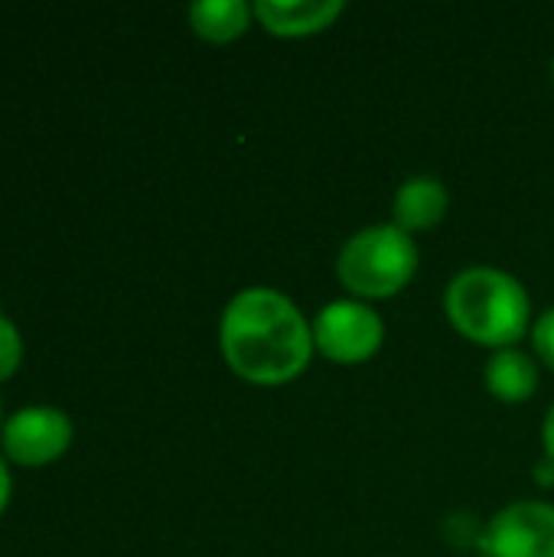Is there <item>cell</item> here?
Returning a JSON list of instances; mask_svg holds the SVG:
<instances>
[{"label":"cell","instance_id":"obj_1","mask_svg":"<svg viewBox=\"0 0 554 557\" xmlns=\"http://www.w3.org/2000/svg\"><path fill=\"white\" fill-rule=\"evenodd\" d=\"M219 346L229 369L251 385H284L313 356V326L274 287H245L222 310Z\"/></svg>","mask_w":554,"mask_h":557},{"label":"cell","instance_id":"obj_2","mask_svg":"<svg viewBox=\"0 0 554 557\" xmlns=\"http://www.w3.org/2000/svg\"><path fill=\"white\" fill-rule=\"evenodd\" d=\"M451 323L480 346L506 349L529 326V294L526 287L500 268H467L460 271L444 297Z\"/></svg>","mask_w":554,"mask_h":557},{"label":"cell","instance_id":"obj_3","mask_svg":"<svg viewBox=\"0 0 554 557\" xmlns=\"http://www.w3.org/2000/svg\"><path fill=\"white\" fill-rule=\"evenodd\" d=\"M418 271V245L395 222L369 225L349 235L336 258L340 281L359 297H392Z\"/></svg>","mask_w":554,"mask_h":557},{"label":"cell","instance_id":"obj_4","mask_svg":"<svg viewBox=\"0 0 554 557\" xmlns=\"http://www.w3.org/2000/svg\"><path fill=\"white\" fill-rule=\"evenodd\" d=\"M385 326L362 300H333L313 320V346L340 366H359L379 352Z\"/></svg>","mask_w":554,"mask_h":557},{"label":"cell","instance_id":"obj_5","mask_svg":"<svg viewBox=\"0 0 554 557\" xmlns=\"http://www.w3.org/2000/svg\"><path fill=\"white\" fill-rule=\"evenodd\" d=\"M480 557H554V506L513 503L477 539Z\"/></svg>","mask_w":554,"mask_h":557},{"label":"cell","instance_id":"obj_6","mask_svg":"<svg viewBox=\"0 0 554 557\" xmlns=\"http://www.w3.org/2000/svg\"><path fill=\"white\" fill-rule=\"evenodd\" d=\"M72 444V421L59 408L33 405L20 408L3 424V450L23 467H39L56 460Z\"/></svg>","mask_w":554,"mask_h":557},{"label":"cell","instance_id":"obj_7","mask_svg":"<svg viewBox=\"0 0 554 557\" xmlns=\"http://www.w3.org/2000/svg\"><path fill=\"white\" fill-rule=\"evenodd\" d=\"M346 10L343 0H258L255 16L274 36H310L327 29Z\"/></svg>","mask_w":554,"mask_h":557},{"label":"cell","instance_id":"obj_8","mask_svg":"<svg viewBox=\"0 0 554 557\" xmlns=\"http://www.w3.org/2000/svg\"><path fill=\"white\" fill-rule=\"evenodd\" d=\"M447 186L438 176H411L398 186L392 212H395V225L411 232H424L434 228L444 215H447Z\"/></svg>","mask_w":554,"mask_h":557},{"label":"cell","instance_id":"obj_9","mask_svg":"<svg viewBox=\"0 0 554 557\" xmlns=\"http://www.w3.org/2000/svg\"><path fill=\"white\" fill-rule=\"evenodd\" d=\"M487 385H490V392L500 401H526L539 388V369H535V362L526 352L506 346V349H496L490 356V362H487Z\"/></svg>","mask_w":554,"mask_h":557},{"label":"cell","instance_id":"obj_10","mask_svg":"<svg viewBox=\"0 0 554 557\" xmlns=\"http://www.w3.org/2000/svg\"><path fill=\"white\" fill-rule=\"evenodd\" d=\"M251 13L255 10L245 0H196L189 7V23L209 42H229L248 29Z\"/></svg>","mask_w":554,"mask_h":557},{"label":"cell","instance_id":"obj_11","mask_svg":"<svg viewBox=\"0 0 554 557\" xmlns=\"http://www.w3.org/2000/svg\"><path fill=\"white\" fill-rule=\"evenodd\" d=\"M23 359V339L16 333V326L0 313V379H10L16 372Z\"/></svg>","mask_w":554,"mask_h":557},{"label":"cell","instance_id":"obj_12","mask_svg":"<svg viewBox=\"0 0 554 557\" xmlns=\"http://www.w3.org/2000/svg\"><path fill=\"white\" fill-rule=\"evenodd\" d=\"M532 343H535V352L554 369V307L552 310H545V313L535 320V326H532Z\"/></svg>","mask_w":554,"mask_h":557},{"label":"cell","instance_id":"obj_13","mask_svg":"<svg viewBox=\"0 0 554 557\" xmlns=\"http://www.w3.org/2000/svg\"><path fill=\"white\" fill-rule=\"evenodd\" d=\"M542 441H545V450H549V457H552V460H554V405H552V408H549V414H545Z\"/></svg>","mask_w":554,"mask_h":557},{"label":"cell","instance_id":"obj_14","mask_svg":"<svg viewBox=\"0 0 554 557\" xmlns=\"http://www.w3.org/2000/svg\"><path fill=\"white\" fill-rule=\"evenodd\" d=\"M7 496H10V473H7V467H3V460H0V512H3V506H7Z\"/></svg>","mask_w":554,"mask_h":557},{"label":"cell","instance_id":"obj_15","mask_svg":"<svg viewBox=\"0 0 554 557\" xmlns=\"http://www.w3.org/2000/svg\"><path fill=\"white\" fill-rule=\"evenodd\" d=\"M535 476H539V483H549V480L554 483V460H552V457H545V460L539 463V473H535Z\"/></svg>","mask_w":554,"mask_h":557},{"label":"cell","instance_id":"obj_16","mask_svg":"<svg viewBox=\"0 0 554 557\" xmlns=\"http://www.w3.org/2000/svg\"><path fill=\"white\" fill-rule=\"evenodd\" d=\"M552 78H554V59H552Z\"/></svg>","mask_w":554,"mask_h":557}]
</instances>
